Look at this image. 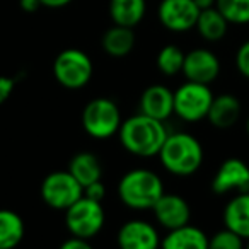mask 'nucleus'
<instances>
[{
  "instance_id": "13",
  "label": "nucleus",
  "mask_w": 249,
  "mask_h": 249,
  "mask_svg": "<svg viewBox=\"0 0 249 249\" xmlns=\"http://www.w3.org/2000/svg\"><path fill=\"white\" fill-rule=\"evenodd\" d=\"M150 210L154 212L156 222L166 231H173L184 224H190L191 218V208L190 203L183 196L176 193H166L156 201Z\"/></svg>"
},
{
  "instance_id": "5",
  "label": "nucleus",
  "mask_w": 249,
  "mask_h": 249,
  "mask_svg": "<svg viewBox=\"0 0 249 249\" xmlns=\"http://www.w3.org/2000/svg\"><path fill=\"white\" fill-rule=\"evenodd\" d=\"M94 65L90 56L79 48H67L56 55L53 62V75L62 87L79 90L90 82Z\"/></svg>"
},
{
  "instance_id": "24",
  "label": "nucleus",
  "mask_w": 249,
  "mask_h": 249,
  "mask_svg": "<svg viewBox=\"0 0 249 249\" xmlns=\"http://www.w3.org/2000/svg\"><path fill=\"white\" fill-rule=\"evenodd\" d=\"M215 7L229 24H249V0H217Z\"/></svg>"
},
{
  "instance_id": "3",
  "label": "nucleus",
  "mask_w": 249,
  "mask_h": 249,
  "mask_svg": "<svg viewBox=\"0 0 249 249\" xmlns=\"http://www.w3.org/2000/svg\"><path fill=\"white\" fill-rule=\"evenodd\" d=\"M164 183L156 171L137 167L121 176L118 183V198L126 208L132 210H150L162 196Z\"/></svg>"
},
{
  "instance_id": "30",
  "label": "nucleus",
  "mask_w": 249,
  "mask_h": 249,
  "mask_svg": "<svg viewBox=\"0 0 249 249\" xmlns=\"http://www.w3.org/2000/svg\"><path fill=\"white\" fill-rule=\"evenodd\" d=\"M39 2H41V7L62 9V7H67L69 4H72L73 0H39Z\"/></svg>"
},
{
  "instance_id": "26",
  "label": "nucleus",
  "mask_w": 249,
  "mask_h": 249,
  "mask_svg": "<svg viewBox=\"0 0 249 249\" xmlns=\"http://www.w3.org/2000/svg\"><path fill=\"white\" fill-rule=\"evenodd\" d=\"M235 69L244 79L249 80V39L241 43L235 52Z\"/></svg>"
},
{
  "instance_id": "19",
  "label": "nucleus",
  "mask_w": 249,
  "mask_h": 249,
  "mask_svg": "<svg viewBox=\"0 0 249 249\" xmlns=\"http://www.w3.org/2000/svg\"><path fill=\"white\" fill-rule=\"evenodd\" d=\"M107 12L113 24L135 28L147 14V0H109Z\"/></svg>"
},
{
  "instance_id": "9",
  "label": "nucleus",
  "mask_w": 249,
  "mask_h": 249,
  "mask_svg": "<svg viewBox=\"0 0 249 249\" xmlns=\"http://www.w3.org/2000/svg\"><path fill=\"white\" fill-rule=\"evenodd\" d=\"M212 191L218 196L249 191V166L239 157H229L212 178Z\"/></svg>"
},
{
  "instance_id": "32",
  "label": "nucleus",
  "mask_w": 249,
  "mask_h": 249,
  "mask_svg": "<svg viewBox=\"0 0 249 249\" xmlns=\"http://www.w3.org/2000/svg\"><path fill=\"white\" fill-rule=\"evenodd\" d=\"M193 2L198 7V11H205V9L215 7V2H217V0H193Z\"/></svg>"
},
{
  "instance_id": "29",
  "label": "nucleus",
  "mask_w": 249,
  "mask_h": 249,
  "mask_svg": "<svg viewBox=\"0 0 249 249\" xmlns=\"http://www.w3.org/2000/svg\"><path fill=\"white\" fill-rule=\"evenodd\" d=\"M14 86H16V80L12 77H0V104H4L11 97Z\"/></svg>"
},
{
  "instance_id": "23",
  "label": "nucleus",
  "mask_w": 249,
  "mask_h": 249,
  "mask_svg": "<svg viewBox=\"0 0 249 249\" xmlns=\"http://www.w3.org/2000/svg\"><path fill=\"white\" fill-rule=\"evenodd\" d=\"M183 62H184V52L176 45H166L159 50L157 53V69L160 70V73L166 77H174L178 73H181L183 70Z\"/></svg>"
},
{
  "instance_id": "28",
  "label": "nucleus",
  "mask_w": 249,
  "mask_h": 249,
  "mask_svg": "<svg viewBox=\"0 0 249 249\" xmlns=\"http://www.w3.org/2000/svg\"><path fill=\"white\" fill-rule=\"evenodd\" d=\"M62 249H90V241L89 239L79 237V235H70L69 239L60 244Z\"/></svg>"
},
{
  "instance_id": "22",
  "label": "nucleus",
  "mask_w": 249,
  "mask_h": 249,
  "mask_svg": "<svg viewBox=\"0 0 249 249\" xmlns=\"http://www.w3.org/2000/svg\"><path fill=\"white\" fill-rule=\"evenodd\" d=\"M24 237V222L21 215L7 208L0 210V249H12Z\"/></svg>"
},
{
  "instance_id": "1",
  "label": "nucleus",
  "mask_w": 249,
  "mask_h": 249,
  "mask_svg": "<svg viewBox=\"0 0 249 249\" xmlns=\"http://www.w3.org/2000/svg\"><path fill=\"white\" fill-rule=\"evenodd\" d=\"M116 135L128 154L140 159H150L157 157L169 132L164 121L139 113L121 121Z\"/></svg>"
},
{
  "instance_id": "21",
  "label": "nucleus",
  "mask_w": 249,
  "mask_h": 249,
  "mask_svg": "<svg viewBox=\"0 0 249 249\" xmlns=\"http://www.w3.org/2000/svg\"><path fill=\"white\" fill-rule=\"evenodd\" d=\"M229 22L224 16L218 12L217 7L212 9H205V11H200L196 19V24H195V29L198 31V35L208 43H217L220 39L225 38L229 31Z\"/></svg>"
},
{
  "instance_id": "7",
  "label": "nucleus",
  "mask_w": 249,
  "mask_h": 249,
  "mask_svg": "<svg viewBox=\"0 0 249 249\" xmlns=\"http://www.w3.org/2000/svg\"><path fill=\"white\" fill-rule=\"evenodd\" d=\"M213 96L215 94L212 92L208 84L186 80L174 90V114L186 123L207 120Z\"/></svg>"
},
{
  "instance_id": "12",
  "label": "nucleus",
  "mask_w": 249,
  "mask_h": 249,
  "mask_svg": "<svg viewBox=\"0 0 249 249\" xmlns=\"http://www.w3.org/2000/svg\"><path fill=\"white\" fill-rule=\"evenodd\" d=\"M116 242L121 249H156L160 246V235L154 224L133 218L118 229Z\"/></svg>"
},
{
  "instance_id": "31",
  "label": "nucleus",
  "mask_w": 249,
  "mask_h": 249,
  "mask_svg": "<svg viewBox=\"0 0 249 249\" xmlns=\"http://www.w3.org/2000/svg\"><path fill=\"white\" fill-rule=\"evenodd\" d=\"M19 5L24 12H36L41 7V2L39 0H19Z\"/></svg>"
},
{
  "instance_id": "18",
  "label": "nucleus",
  "mask_w": 249,
  "mask_h": 249,
  "mask_svg": "<svg viewBox=\"0 0 249 249\" xmlns=\"http://www.w3.org/2000/svg\"><path fill=\"white\" fill-rule=\"evenodd\" d=\"M160 246L164 249H207L208 235L200 227L184 224L167 231V234L160 239Z\"/></svg>"
},
{
  "instance_id": "2",
  "label": "nucleus",
  "mask_w": 249,
  "mask_h": 249,
  "mask_svg": "<svg viewBox=\"0 0 249 249\" xmlns=\"http://www.w3.org/2000/svg\"><path fill=\"white\" fill-rule=\"evenodd\" d=\"M203 156L200 140L188 132L169 133L157 154L160 166L178 178H188L198 173L203 164Z\"/></svg>"
},
{
  "instance_id": "4",
  "label": "nucleus",
  "mask_w": 249,
  "mask_h": 249,
  "mask_svg": "<svg viewBox=\"0 0 249 249\" xmlns=\"http://www.w3.org/2000/svg\"><path fill=\"white\" fill-rule=\"evenodd\" d=\"M121 111L111 97H94L82 111V128L96 140L111 139L121 124Z\"/></svg>"
},
{
  "instance_id": "20",
  "label": "nucleus",
  "mask_w": 249,
  "mask_h": 249,
  "mask_svg": "<svg viewBox=\"0 0 249 249\" xmlns=\"http://www.w3.org/2000/svg\"><path fill=\"white\" fill-rule=\"evenodd\" d=\"M69 173L82 184V188H86L87 184L99 181L103 178V162L94 152L82 150L70 159Z\"/></svg>"
},
{
  "instance_id": "34",
  "label": "nucleus",
  "mask_w": 249,
  "mask_h": 249,
  "mask_svg": "<svg viewBox=\"0 0 249 249\" xmlns=\"http://www.w3.org/2000/svg\"><path fill=\"white\" fill-rule=\"evenodd\" d=\"M246 246H248V248H249V239H248V241H246Z\"/></svg>"
},
{
  "instance_id": "17",
  "label": "nucleus",
  "mask_w": 249,
  "mask_h": 249,
  "mask_svg": "<svg viewBox=\"0 0 249 249\" xmlns=\"http://www.w3.org/2000/svg\"><path fill=\"white\" fill-rule=\"evenodd\" d=\"M135 43L137 36L133 28L118 24L107 28L101 38V46H103L104 53L113 58H123V56L130 55L135 48Z\"/></svg>"
},
{
  "instance_id": "6",
  "label": "nucleus",
  "mask_w": 249,
  "mask_h": 249,
  "mask_svg": "<svg viewBox=\"0 0 249 249\" xmlns=\"http://www.w3.org/2000/svg\"><path fill=\"white\" fill-rule=\"evenodd\" d=\"M106 224L103 201L80 196L65 210V225L70 235H79L84 239H94Z\"/></svg>"
},
{
  "instance_id": "16",
  "label": "nucleus",
  "mask_w": 249,
  "mask_h": 249,
  "mask_svg": "<svg viewBox=\"0 0 249 249\" xmlns=\"http://www.w3.org/2000/svg\"><path fill=\"white\" fill-rule=\"evenodd\" d=\"M224 225L244 241L249 239V191L235 193L231 200L225 203L222 212Z\"/></svg>"
},
{
  "instance_id": "27",
  "label": "nucleus",
  "mask_w": 249,
  "mask_h": 249,
  "mask_svg": "<svg viewBox=\"0 0 249 249\" xmlns=\"http://www.w3.org/2000/svg\"><path fill=\"white\" fill-rule=\"evenodd\" d=\"M84 196L90 198V200H96V201H103L104 196H106V186L103 184V181H94V183L87 184L84 188Z\"/></svg>"
},
{
  "instance_id": "8",
  "label": "nucleus",
  "mask_w": 249,
  "mask_h": 249,
  "mask_svg": "<svg viewBox=\"0 0 249 249\" xmlns=\"http://www.w3.org/2000/svg\"><path fill=\"white\" fill-rule=\"evenodd\" d=\"M84 195V188L67 171H55L48 174L41 183V198L53 210H63L75 203Z\"/></svg>"
},
{
  "instance_id": "25",
  "label": "nucleus",
  "mask_w": 249,
  "mask_h": 249,
  "mask_svg": "<svg viewBox=\"0 0 249 249\" xmlns=\"http://www.w3.org/2000/svg\"><path fill=\"white\" fill-rule=\"evenodd\" d=\"M246 241L237 235L234 231L227 229L224 225V229L215 232L212 237H208V248H213V249H241L244 248Z\"/></svg>"
},
{
  "instance_id": "11",
  "label": "nucleus",
  "mask_w": 249,
  "mask_h": 249,
  "mask_svg": "<svg viewBox=\"0 0 249 249\" xmlns=\"http://www.w3.org/2000/svg\"><path fill=\"white\" fill-rule=\"evenodd\" d=\"M181 73H183L186 80L210 86L220 73V60L208 48L190 50L188 53H184Z\"/></svg>"
},
{
  "instance_id": "14",
  "label": "nucleus",
  "mask_w": 249,
  "mask_h": 249,
  "mask_svg": "<svg viewBox=\"0 0 249 249\" xmlns=\"http://www.w3.org/2000/svg\"><path fill=\"white\" fill-rule=\"evenodd\" d=\"M140 113L166 121L174 114V90L164 84H152L142 92L139 101Z\"/></svg>"
},
{
  "instance_id": "33",
  "label": "nucleus",
  "mask_w": 249,
  "mask_h": 249,
  "mask_svg": "<svg viewBox=\"0 0 249 249\" xmlns=\"http://www.w3.org/2000/svg\"><path fill=\"white\" fill-rule=\"evenodd\" d=\"M246 133H248V137H249V116H248V120H246Z\"/></svg>"
},
{
  "instance_id": "15",
  "label": "nucleus",
  "mask_w": 249,
  "mask_h": 249,
  "mask_svg": "<svg viewBox=\"0 0 249 249\" xmlns=\"http://www.w3.org/2000/svg\"><path fill=\"white\" fill-rule=\"evenodd\" d=\"M242 113L241 101L231 92H224L213 96L210 109L207 113L208 123L217 130H229L239 121Z\"/></svg>"
},
{
  "instance_id": "10",
  "label": "nucleus",
  "mask_w": 249,
  "mask_h": 249,
  "mask_svg": "<svg viewBox=\"0 0 249 249\" xmlns=\"http://www.w3.org/2000/svg\"><path fill=\"white\" fill-rule=\"evenodd\" d=\"M198 14L200 11L193 0H160L157 7L159 22L171 33H188L195 29Z\"/></svg>"
}]
</instances>
